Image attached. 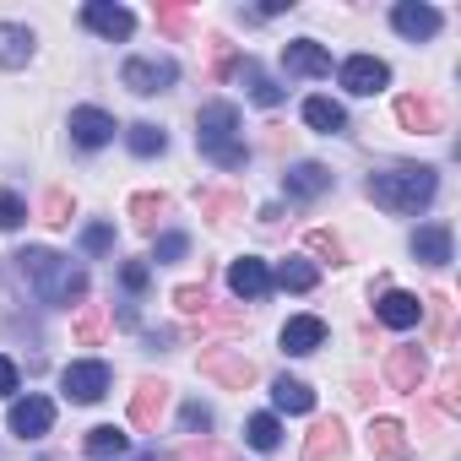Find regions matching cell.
<instances>
[{"mask_svg": "<svg viewBox=\"0 0 461 461\" xmlns=\"http://www.w3.org/2000/svg\"><path fill=\"white\" fill-rule=\"evenodd\" d=\"M423 375H429L423 348H391V358H385V380H391V391H418Z\"/></svg>", "mask_w": 461, "mask_h": 461, "instance_id": "12", "label": "cell"}, {"mask_svg": "<svg viewBox=\"0 0 461 461\" xmlns=\"http://www.w3.org/2000/svg\"><path fill=\"white\" fill-rule=\"evenodd\" d=\"M60 391L71 396V402H104V391H109V364H98V358H82V364H66V375H60Z\"/></svg>", "mask_w": 461, "mask_h": 461, "instance_id": "6", "label": "cell"}, {"mask_svg": "<svg viewBox=\"0 0 461 461\" xmlns=\"http://www.w3.org/2000/svg\"><path fill=\"white\" fill-rule=\"evenodd\" d=\"M234 71H240V82H245L250 104H261V109H277V104H283V87H277V82H272V77L261 71V60H256V55H245V60H240Z\"/></svg>", "mask_w": 461, "mask_h": 461, "instance_id": "22", "label": "cell"}, {"mask_svg": "<svg viewBox=\"0 0 461 461\" xmlns=\"http://www.w3.org/2000/svg\"><path fill=\"white\" fill-rule=\"evenodd\" d=\"M114 131H120L114 114H104V109H93V104H87V109H71V141H77V147L98 152V147L114 141Z\"/></svg>", "mask_w": 461, "mask_h": 461, "instance_id": "9", "label": "cell"}, {"mask_svg": "<svg viewBox=\"0 0 461 461\" xmlns=\"http://www.w3.org/2000/svg\"><path fill=\"white\" fill-rule=\"evenodd\" d=\"M310 250H315V256H326L331 267H342V256H348V250H342V240H337V234H326V228H315V234H310Z\"/></svg>", "mask_w": 461, "mask_h": 461, "instance_id": "38", "label": "cell"}, {"mask_svg": "<svg viewBox=\"0 0 461 461\" xmlns=\"http://www.w3.org/2000/svg\"><path fill=\"white\" fill-rule=\"evenodd\" d=\"M125 141H131V152H136V158H158V152L168 147V136H163V125H152V120H141V125H131V131H125Z\"/></svg>", "mask_w": 461, "mask_h": 461, "instance_id": "31", "label": "cell"}, {"mask_svg": "<svg viewBox=\"0 0 461 461\" xmlns=\"http://www.w3.org/2000/svg\"><path fill=\"white\" fill-rule=\"evenodd\" d=\"M179 423H185V434H206L212 429V407L206 402H185L179 407Z\"/></svg>", "mask_w": 461, "mask_h": 461, "instance_id": "36", "label": "cell"}, {"mask_svg": "<svg viewBox=\"0 0 461 461\" xmlns=\"http://www.w3.org/2000/svg\"><path fill=\"white\" fill-rule=\"evenodd\" d=\"M82 250H87V256H109V250H114V228H109V222H87V228H82Z\"/></svg>", "mask_w": 461, "mask_h": 461, "instance_id": "33", "label": "cell"}, {"mask_svg": "<svg viewBox=\"0 0 461 461\" xmlns=\"http://www.w3.org/2000/svg\"><path fill=\"white\" fill-rule=\"evenodd\" d=\"M245 439H250L256 450H277V445H283V423H277V412H256V418L245 423Z\"/></svg>", "mask_w": 461, "mask_h": 461, "instance_id": "32", "label": "cell"}, {"mask_svg": "<svg viewBox=\"0 0 461 461\" xmlns=\"http://www.w3.org/2000/svg\"><path fill=\"white\" fill-rule=\"evenodd\" d=\"M174 304H179V315H190V321H201V315L212 310L206 288H174Z\"/></svg>", "mask_w": 461, "mask_h": 461, "instance_id": "34", "label": "cell"}, {"mask_svg": "<svg viewBox=\"0 0 461 461\" xmlns=\"http://www.w3.org/2000/svg\"><path fill=\"white\" fill-rule=\"evenodd\" d=\"M28 217V206H23V195H12V190H0V234H12V228Z\"/></svg>", "mask_w": 461, "mask_h": 461, "instance_id": "37", "label": "cell"}, {"mask_svg": "<svg viewBox=\"0 0 461 461\" xmlns=\"http://www.w3.org/2000/svg\"><path fill=\"white\" fill-rule=\"evenodd\" d=\"M272 283H277V288H288V294H310V288L321 283V272H315V261H304V256H288V261L272 272Z\"/></svg>", "mask_w": 461, "mask_h": 461, "instance_id": "27", "label": "cell"}, {"mask_svg": "<svg viewBox=\"0 0 461 461\" xmlns=\"http://www.w3.org/2000/svg\"><path fill=\"white\" fill-rule=\"evenodd\" d=\"M439 23H445V17H439L434 6H423V0H402V6L391 12V28H396L402 39H434Z\"/></svg>", "mask_w": 461, "mask_h": 461, "instance_id": "13", "label": "cell"}, {"mask_svg": "<svg viewBox=\"0 0 461 461\" xmlns=\"http://www.w3.org/2000/svg\"><path fill=\"white\" fill-rule=\"evenodd\" d=\"M375 315H380L391 331H407V326H418V315H423V299H418V294H407V288H391V294H380Z\"/></svg>", "mask_w": 461, "mask_h": 461, "instance_id": "17", "label": "cell"}, {"mask_svg": "<svg viewBox=\"0 0 461 461\" xmlns=\"http://www.w3.org/2000/svg\"><path fill=\"white\" fill-rule=\"evenodd\" d=\"M304 125L321 131V136H342V131H348V109L331 104V98H310V104H304Z\"/></svg>", "mask_w": 461, "mask_h": 461, "instance_id": "26", "label": "cell"}, {"mask_svg": "<svg viewBox=\"0 0 461 461\" xmlns=\"http://www.w3.org/2000/svg\"><path fill=\"white\" fill-rule=\"evenodd\" d=\"M82 23L98 33V39H131L136 33V17L125 12V6H109V0H87V6H82Z\"/></svg>", "mask_w": 461, "mask_h": 461, "instance_id": "10", "label": "cell"}, {"mask_svg": "<svg viewBox=\"0 0 461 461\" xmlns=\"http://www.w3.org/2000/svg\"><path fill=\"white\" fill-rule=\"evenodd\" d=\"M120 82H125L136 98H152V93H168V87L179 82V66H174L168 55H136V60H125Z\"/></svg>", "mask_w": 461, "mask_h": 461, "instance_id": "4", "label": "cell"}, {"mask_svg": "<svg viewBox=\"0 0 461 461\" xmlns=\"http://www.w3.org/2000/svg\"><path fill=\"white\" fill-rule=\"evenodd\" d=\"M456 391H461V375H456V369H445V380H439V407H445V412H456V407H461V396H456Z\"/></svg>", "mask_w": 461, "mask_h": 461, "instance_id": "43", "label": "cell"}, {"mask_svg": "<svg viewBox=\"0 0 461 461\" xmlns=\"http://www.w3.org/2000/svg\"><path fill=\"white\" fill-rule=\"evenodd\" d=\"M77 337H82L87 348H93V342L104 337V304H87V310L77 315Z\"/></svg>", "mask_w": 461, "mask_h": 461, "instance_id": "35", "label": "cell"}, {"mask_svg": "<svg viewBox=\"0 0 461 461\" xmlns=\"http://www.w3.org/2000/svg\"><path fill=\"white\" fill-rule=\"evenodd\" d=\"M326 342V321L321 315H294L288 326H283V353L288 358H304V353H315Z\"/></svg>", "mask_w": 461, "mask_h": 461, "instance_id": "18", "label": "cell"}, {"mask_svg": "<svg viewBox=\"0 0 461 461\" xmlns=\"http://www.w3.org/2000/svg\"><path fill=\"white\" fill-rule=\"evenodd\" d=\"M179 461H228L217 445H206V439H190L185 450H179Z\"/></svg>", "mask_w": 461, "mask_h": 461, "instance_id": "44", "label": "cell"}, {"mask_svg": "<svg viewBox=\"0 0 461 461\" xmlns=\"http://www.w3.org/2000/svg\"><path fill=\"white\" fill-rule=\"evenodd\" d=\"M33 50H39L33 28H23V23H0V66H6V71H23V66L33 60Z\"/></svg>", "mask_w": 461, "mask_h": 461, "instance_id": "20", "label": "cell"}, {"mask_svg": "<svg viewBox=\"0 0 461 461\" xmlns=\"http://www.w3.org/2000/svg\"><path fill=\"white\" fill-rule=\"evenodd\" d=\"M369 450H375L380 461H407V434H402V423H396V418H375V423H369Z\"/></svg>", "mask_w": 461, "mask_h": 461, "instance_id": "25", "label": "cell"}, {"mask_svg": "<svg viewBox=\"0 0 461 461\" xmlns=\"http://www.w3.org/2000/svg\"><path fill=\"white\" fill-rule=\"evenodd\" d=\"M396 120H402V131H418V136H434V131H445V114H439V104H434V98H423V93H407V98H396Z\"/></svg>", "mask_w": 461, "mask_h": 461, "instance_id": "11", "label": "cell"}, {"mask_svg": "<svg viewBox=\"0 0 461 461\" xmlns=\"http://www.w3.org/2000/svg\"><path fill=\"white\" fill-rule=\"evenodd\" d=\"M163 407H168V380H141L136 396H131V423L136 429H158Z\"/></svg>", "mask_w": 461, "mask_h": 461, "instance_id": "19", "label": "cell"}, {"mask_svg": "<svg viewBox=\"0 0 461 461\" xmlns=\"http://www.w3.org/2000/svg\"><path fill=\"white\" fill-rule=\"evenodd\" d=\"M228 288H234L240 299H267L272 294V272L261 256H240L234 267H228Z\"/></svg>", "mask_w": 461, "mask_h": 461, "instance_id": "14", "label": "cell"}, {"mask_svg": "<svg viewBox=\"0 0 461 461\" xmlns=\"http://www.w3.org/2000/svg\"><path fill=\"white\" fill-rule=\"evenodd\" d=\"M55 429V402L50 396H23L12 402V434L17 439H44Z\"/></svg>", "mask_w": 461, "mask_h": 461, "instance_id": "8", "label": "cell"}, {"mask_svg": "<svg viewBox=\"0 0 461 461\" xmlns=\"http://www.w3.org/2000/svg\"><path fill=\"white\" fill-rule=\"evenodd\" d=\"M337 77H342V87H348L353 98H375V93L391 82V66L375 60V55H353V60L337 66Z\"/></svg>", "mask_w": 461, "mask_h": 461, "instance_id": "7", "label": "cell"}, {"mask_svg": "<svg viewBox=\"0 0 461 461\" xmlns=\"http://www.w3.org/2000/svg\"><path fill=\"white\" fill-rule=\"evenodd\" d=\"M136 461H163V456H158V450H141V456H136Z\"/></svg>", "mask_w": 461, "mask_h": 461, "instance_id": "47", "label": "cell"}, {"mask_svg": "<svg viewBox=\"0 0 461 461\" xmlns=\"http://www.w3.org/2000/svg\"><path fill=\"white\" fill-rule=\"evenodd\" d=\"M212 44V77H228L240 60H234V50H228V39H206Z\"/></svg>", "mask_w": 461, "mask_h": 461, "instance_id": "41", "label": "cell"}, {"mask_svg": "<svg viewBox=\"0 0 461 461\" xmlns=\"http://www.w3.org/2000/svg\"><path fill=\"white\" fill-rule=\"evenodd\" d=\"M201 217L234 222V217H245V195L240 190H201Z\"/></svg>", "mask_w": 461, "mask_h": 461, "instance_id": "28", "label": "cell"}, {"mask_svg": "<svg viewBox=\"0 0 461 461\" xmlns=\"http://www.w3.org/2000/svg\"><path fill=\"white\" fill-rule=\"evenodd\" d=\"M147 277H152V272H147L141 261H125V267H120V283H125V294H141V288H147Z\"/></svg>", "mask_w": 461, "mask_h": 461, "instance_id": "42", "label": "cell"}, {"mask_svg": "<svg viewBox=\"0 0 461 461\" xmlns=\"http://www.w3.org/2000/svg\"><path fill=\"white\" fill-rule=\"evenodd\" d=\"M283 71L288 77H331V55L315 44V39H294L283 50Z\"/></svg>", "mask_w": 461, "mask_h": 461, "instance_id": "15", "label": "cell"}, {"mask_svg": "<svg viewBox=\"0 0 461 461\" xmlns=\"http://www.w3.org/2000/svg\"><path fill=\"white\" fill-rule=\"evenodd\" d=\"M12 391H17V364L0 353V396H12Z\"/></svg>", "mask_w": 461, "mask_h": 461, "instance_id": "46", "label": "cell"}, {"mask_svg": "<svg viewBox=\"0 0 461 461\" xmlns=\"http://www.w3.org/2000/svg\"><path fill=\"white\" fill-rule=\"evenodd\" d=\"M163 212H168V195H163V190H141V195H131V217H136L141 234H152Z\"/></svg>", "mask_w": 461, "mask_h": 461, "instance_id": "30", "label": "cell"}, {"mask_svg": "<svg viewBox=\"0 0 461 461\" xmlns=\"http://www.w3.org/2000/svg\"><path fill=\"white\" fill-rule=\"evenodd\" d=\"M337 179H331V168L326 163H294L288 174H283V190L294 195V201H315V195H326Z\"/></svg>", "mask_w": 461, "mask_h": 461, "instance_id": "16", "label": "cell"}, {"mask_svg": "<svg viewBox=\"0 0 461 461\" xmlns=\"http://www.w3.org/2000/svg\"><path fill=\"white\" fill-rule=\"evenodd\" d=\"M158 28L163 33H179L185 28V6H158Z\"/></svg>", "mask_w": 461, "mask_h": 461, "instance_id": "45", "label": "cell"}, {"mask_svg": "<svg viewBox=\"0 0 461 461\" xmlns=\"http://www.w3.org/2000/svg\"><path fill=\"white\" fill-rule=\"evenodd\" d=\"M185 250H190V240H185V234H163V240H158V267H174Z\"/></svg>", "mask_w": 461, "mask_h": 461, "instance_id": "40", "label": "cell"}, {"mask_svg": "<svg viewBox=\"0 0 461 461\" xmlns=\"http://www.w3.org/2000/svg\"><path fill=\"white\" fill-rule=\"evenodd\" d=\"M369 201L375 206H385V212H396V217H412V212H423L429 201H434V190H439V174L429 168V163H402V168H385V174H369Z\"/></svg>", "mask_w": 461, "mask_h": 461, "instance_id": "2", "label": "cell"}, {"mask_svg": "<svg viewBox=\"0 0 461 461\" xmlns=\"http://www.w3.org/2000/svg\"><path fill=\"white\" fill-rule=\"evenodd\" d=\"M201 375L217 380V385H228V391H250L256 385V364L240 348H206L201 353Z\"/></svg>", "mask_w": 461, "mask_h": 461, "instance_id": "5", "label": "cell"}, {"mask_svg": "<svg viewBox=\"0 0 461 461\" xmlns=\"http://www.w3.org/2000/svg\"><path fill=\"white\" fill-rule=\"evenodd\" d=\"M195 147L217 168H245V141H240V109L234 104H201L195 114Z\"/></svg>", "mask_w": 461, "mask_h": 461, "instance_id": "3", "label": "cell"}, {"mask_svg": "<svg viewBox=\"0 0 461 461\" xmlns=\"http://www.w3.org/2000/svg\"><path fill=\"white\" fill-rule=\"evenodd\" d=\"M17 272L28 277V288L44 299V304H55V310H71L77 299H87V272L82 267H71L66 256H55V250H23L17 256Z\"/></svg>", "mask_w": 461, "mask_h": 461, "instance_id": "1", "label": "cell"}, {"mask_svg": "<svg viewBox=\"0 0 461 461\" xmlns=\"http://www.w3.org/2000/svg\"><path fill=\"white\" fill-rule=\"evenodd\" d=\"M44 222H71V195L66 190H50L44 195Z\"/></svg>", "mask_w": 461, "mask_h": 461, "instance_id": "39", "label": "cell"}, {"mask_svg": "<svg viewBox=\"0 0 461 461\" xmlns=\"http://www.w3.org/2000/svg\"><path fill=\"white\" fill-rule=\"evenodd\" d=\"M342 450H348V434H342V423H337V418L315 423V429H310V439H304V461H337Z\"/></svg>", "mask_w": 461, "mask_h": 461, "instance_id": "23", "label": "cell"}, {"mask_svg": "<svg viewBox=\"0 0 461 461\" xmlns=\"http://www.w3.org/2000/svg\"><path fill=\"white\" fill-rule=\"evenodd\" d=\"M82 450H87V461H120L131 450V434H120L114 423H98V429H87Z\"/></svg>", "mask_w": 461, "mask_h": 461, "instance_id": "24", "label": "cell"}, {"mask_svg": "<svg viewBox=\"0 0 461 461\" xmlns=\"http://www.w3.org/2000/svg\"><path fill=\"white\" fill-rule=\"evenodd\" d=\"M272 402H277V412H315V391L304 380H288V375L272 385Z\"/></svg>", "mask_w": 461, "mask_h": 461, "instance_id": "29", "label": "cell"}, {"mask_svg": "<svg viewBox=\"0 0 461 461\" xmlns=\"http://www.w3.org/2000/svg\"><path fill=\"white\" fill-rule=\"evenodd\" d=\"M412 256H418L423 267H445V261H450V228H445V222L412 228Z\"/></svg>", "mask_w": 461, "mask_h": 461, "instance_id": "21", "label": "cell"}]
</instances>
